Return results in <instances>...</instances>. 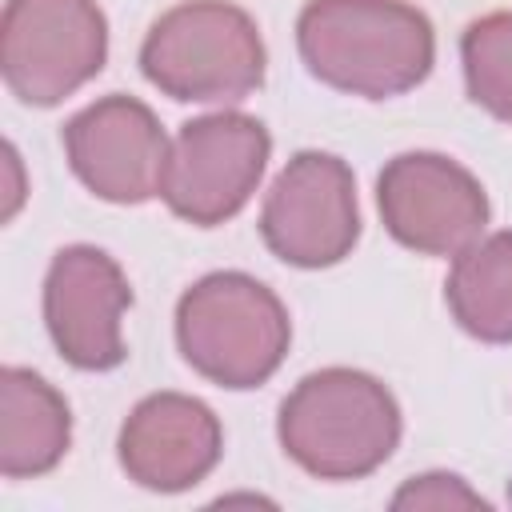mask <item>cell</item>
Segmentation results:
<instances>
[{
	"instance_id": "8",
	"label": "cell",
	"mask_w": 512,
	"mask_h": 512,
	"mask_svg": "<svg viewBox=\"0 0 512 512\" xmlns=\"http://www.w3.org/2000/svg\"><path fill=\"white\" fill-rule=\"evenodd\" d=\"M388 236L420 256H460L484 236L488 192L444 152H400L376 176Z\"/></svg>"
},
{
	"instance_id": "15",
	"label": "cell",
	"mask_w": 512,
	"mask_h": 512,
	"mask_svg": "<svg viewBox=\"0 0 512 512\" xmlns=\"http://www.w3.org/2000/svg\"><path fill=\"white\" fill-rule=\"evenodd\" d=\"M392 508H488V500L452 472H424L392 496Z\"/></svg>"
},
{
	"instance_id": "13",
	"label": "cell",
	"mask_w": 512,
	"mask_h": 512,
	"mask_svg": "<svg viewBox=\"0 0 512 512\" xmlns=\"http://www.w3.org/2000/svg\"><path fill=\"white\" fill-rule=\"evenodd\" d=\"M444 304L472 340L512 344V228L480 236L452 256Z\"/></svg>"
},
{
	"instance_id": "9",
	"label": "cell",
	"mask_w": 512,
	"mask_h": 512,
	"mask_svg": "<svg viewBox=\"0 0 512 512\" xmlns=\"http://www.w3.org/2000/svg\"><path fill=\"white\" fill-rule=\"evenodd\" d=\"M132 284L124 268L96 244H64L44 272V328L80 372H112L124 364V312Z\"/></svg>"
},
{
	"instance_id": "12",
	"label": "cell",
	"mask_w": 512,
	"mask_h": 512,
	"mask_svg": "<svg viewBox=\"0 0 512 512\" xmlns=\"http://www.w3.org/2000/svg\"><path fill=\"white\" fill-rule=\"evenodd\" d=\"M72 444V408L32 368H0V476L36 480Z\"/></svg>"
},
{
	"instance_id": "10",
	"label": "cell",
	"mask_w": 512,
	"mask_h": 512,
	"mask_svg": "<svg viewBox=\"0 0 512 512\" xmlns=\"http://www.w3.org/2000/svg\"><path fill=\"white\" fill-rule=\"evenodd\" d=\"M60 140L68 168L92 196L108 204H144L160 196L172 140L144 100L124 92L100 96L64 124Z\"/></svg>"
},
{
	"instance_id": "6",
	"label": "cell",
	"mask_w": 512,
	"mask_h": 512,
	"mask_svg": "<svg viewBox=\"0 0 512 512\" xmlns=\"http://www.w3.org/2000/svg\"><path fill=\"white\" fill-rule=\"evenodd\" d=\"M268 156L272 136L256 116L232 108L196 116L172 136L160 200L184 224L216 228L252 200Z\"/></svg>"
},
{
	"instance_id": "5",
	"label": "cell",
	"mask_w": 512,
	"mask_h": 512,
	"mask_svg": "<svg viewBox=\"0 0 512 512\" xmlns=\"http://www.w3.org/2000/svg\"><path fill=\"white\" fill-rule=\"evenodd\" d=\"M108 20L96 0H8L0 20V72L28 108H56L100 76Z\"/></svg>"
},
{
	"instance_id": "4",
	"label": "cell",
	"mask_w": 512,
	"mask_h": 512,
	"mask_svg": "<svg viewBox=\"0 0 512 512\" xmlns=\"http://www.w3.org/2000/svg\"><path fill=\"white\" fill-rule=\"evenodd\" d=\"M140 72L180 104H240L268 72L256 20L232 0H180L152 20Z\"/></svg>"
},
{
	"instance_id": "2",
	"label": "cell",
	"mask_w": 512,
	"mask_h": 512,
	"mask_svg": "<svg viewBox=\"0 0 512 512\" xmlns=\"http://www.w3.org/2000/svg\"><path fill=\"white\" fill-rule=\"evenodd\" d=\"M400 404L384 380L360 368L308 372L276 412L284 456L316 480H364L396 452Z\"/></svg>"
},
{
	"instance_id": "1",
	"label": "cell",
	"mask_w": 512,
	"mask_h": 512,
	"mask_svg": "<svg viewBox=\"0 0 512 512\" xmlns=\"http://www.w3.org/2000/svg\"><path fill=\"white\" fill-rule=\"evenodd\" d=\"M296 52L320 84L392 100L428 80L436 32L408 0H308L296 16Z\"/></svg>"
},
{
	"instance_id": "7",
	"label": "cell",
	"mask_w": 512,
	"mask_h": 512,
	"mask_svg": "<svg viewBox=\"0 0 512 512\" xmlns=\"http://www.w3.org/2000/svg\"><path fill=\"white\" fill-rule=\"evenodd\" d=\"M268 252L292 268H332L360 240L356 176L336 152L304 148L272 180L260 208Z\"/></svg>"
},
{
	"instance_id": "3",
	"label": "cell",
	"mask_w": 512,
	"mask_h": 512,
	"mask_svg": "<svg viewBox=\"0 0 512 512\" xmlns=\"http://www.w3.org/2000/svg\"><path fill=\"white\" fill-rule=\"evenodd\" d=\"M288 344V308L248 272H208L176 300V348L184 364L228 392L268 384Z\"/></svg>"
},
{
	"instance_id": "11",
	"label": "cell",
	"mask_w": 512,
	"mask_h": 512,
	"mask_svg": "<svg viewBox=\"0 0 512 512\" xmlns=\"http://www.w3.org/2000/svg\"><path fill=\"white\" fill-rule=\"evenodd\" d=\"M224 456L220 416L184 392L144 396L120 424L116 460L132 484L172 496L196 488Z\"/></svg>"
},
{
	"instance_id": "14",
	"label": "cell",
	"mask_w": 512,
	"mask_h": 512,
	"mask_svg": "<svg viewBox=\"0 0 512 512\" xmlns=\"http://www.w3.org/2000/svg\"><path fill=\"white\" fill-rule=\"evenodd\" d=\"M464 88L488 116L512 124V12H488L460 36Z\"/></svg>"
}]
</instances>
